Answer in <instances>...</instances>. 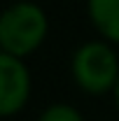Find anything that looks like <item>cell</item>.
Segmentation results:
<instances>
[{
  "instance_id": "6da1fadb",
  "label": "cell",
  "mask_w": 119,
  "mask_h": 121,
  "mask_svg": "<svg viewBox=\"0 0 119 121\" xmlns=\"http://www.w3.org/2000/svg\"><path fill=\"white\" fill-rule=\"evenodd\" d=\"M49 19L37 2L19 0L0 14V49L16 58H28L45 44Z\"/></svg>"
},
{
  "instance_id": "7a4b0ae2",
  "label": "cell",
  "mask_w": 119,
  "mask_h": 121,
  "mask_svg": "<svg viewBox=\"0 0 119 121\" xmlns=\"http://www.w3.org/2000/svg\"><path fill=\"white\" fill-rule=\"evenodd\" d=\"M75 84L89 95H103L114 91L119 82V58L114 44L105 40H89L75 49L70 58Z\"/></svg>"
},
{
  "instance_id": "3957f363",
  "label": "cell",
  "mask_w": 119,
  "mask_h": 121,
  "mask_svg": "<svg viewBox=\"0 0 119 121\" xmlns=\"http://www.w3.org/2000/svg\"><path fill=\"white\" fill-rule=\"evenodd\" d=\"M30 98V72L23 58L0 54V114L21 112Z\"/></svg>"
},
{
  "instance_id": "277c9868",
  "label": "cell",
  "mask_w": 119,
  "mask_h": 121,
  "mask_svg": "<svg viewBox=\"0 0 119 121\" xmlns=\"http://www.w3.org/2000/svg\"><path fill=\"white\" fill-rule=\"evenodd\" d=\"M87 14L101 40L119 47V0H87Z\"/></svg>"
},
{
  "instance_id": "5b68a950",
  "label": "cell",
  "mask_w": 119,
  "mask_h": 121,
  "mask_svg": "<svg viewBox=\"0 0 119 121\" xmlns=\"http://www.w3.org/2000/svg\"><path fill=\"white\" fill-rule=\"evenodd\" d=\"M37 121H84L82 119V114L75 109L73 105H68V103H56V105H49L40 114V119Z\"/></svg>"
},
{
  "instance_id": "8992f818",
  "label": "cell",
  "mask_w": 119,
  "mask_h": 121,
  "mask_svg": "<svg viewBox=\"0 0 119 121\" xmlns=\"http://www.w3.org/2000/svg\"><path fill=\"white\" fill-rule=\"evenodd\" d=\"M112 95H114V103H117V109H119V82L114 86V91H112Z\"/></svg>"
}]
</instances>
